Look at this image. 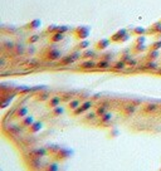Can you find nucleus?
Here are the masks:
<instances>
[{"mask_svg": "<svg viewBox=\"0 0 161 171\" xmlns=\"http://www.w3.org/2000/svg\"><path fill=\"white\" fill-rule=\"evenodd\" d=\"M78 105H79V101H74V102L69 103V107H70V108H77Z\"/></svg>", "mask_w": 161, "mask_h": 171, "instance_id": "nucleus-2", "label": "nucleus"}, {"mask_svg": "<svg viewBox=\"0 0 161 171\" xmlns=\"http://www.w3.org/2000/svg\"><path fill=\"white\" fill-rule=\"evenodd\" d=\"M58 102H59V98L58 97H55V98H53V101L49 103L52 107H57V105H58Z\"/></svg>", "mask_w": 161, "mask_h": 171, "instance_id": "nucleus-1", "label": "nucleus"}]
</instances>
